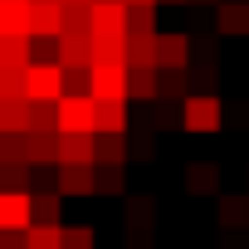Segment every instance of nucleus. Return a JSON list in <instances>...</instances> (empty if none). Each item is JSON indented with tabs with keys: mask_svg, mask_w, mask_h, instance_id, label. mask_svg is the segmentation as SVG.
<instances>
[{
	"mask_svg": "<svg viewBox=\"0 0 249 249\" xmlns=\"http://www.w3.org/2000/svg\"><path fill=\"white\" fill-rule=\"evenodd\" d=\"M161 5H191V0H161Z\"/></svg>",
	"mask_w": 249,
	"mask_h": 249,
	"instance_id": "31",
	"label": "nucleus"
},
{
	"mask_svg": "<svg viewBox=\"0 0 249 249\" xmlns=\"http://www.w3.org/2000/svg\"><path fill=\"white\" fill-rule=\"evenodd\" d=\"M93 39H127V0H93Z\"/></svg>",
	"mask_w": 249,
	"mask_h": 249,
	"instance_id": "6",
	"label": "nucleus"
},
{
	"mask_svg": "<svg viewBox=\"0 0 249 249\" xmlns=\"http://www.w3.org/2000/svg\"><path fill=\"white\" fill-rule=\"evenodd\" d=\"M127 64L132 69H152L157 64V35H127Z\"/></svg>",
	"mask_w": 249,
	"mask_h": 249,
	"instance_id": "23",
	"label": "nucleus"
},
{
	"mask_svg": "<svg viewBox=\"0 0 249 249\" xmlns=\"http://www.w3.org/2000/svg\"><path fill=\"white\" fill-rule=\"evenodd\" d=\"M30 35H64V0H30Z\"/></svg>",
	"mask_w": 249,
	"mask_h": 249,
	"instance_id": "9",
	"label": "nucleus"
},
{
	"mask_svg": "<svg viewBox=\"0 0 249 249\" xmlns=\"http://www.w3.org/2000/svg\"><path fill=\"white\" fill-rule=\"evenodd\" d=\"M215 220H220V230H249V191L244 196H220Z\"/></svg>",
	"mask_w": 249,
	"mask_h": 249,
	"instance_id": "14",
	"label": "nucleus"
},
{
	"mask_svg": "<svg viewBox=\"0 0 249 249\" xmlns=\"http://www.w3.org/2000/svg\"><path fill=\"white\" fill-rule=\"evenodd\" d=\"M59 196H98V161H59Z\"/></svg>",
	"mask_w": 249,
	"mask_h": 249,
	"instance_id": "5",
	"label": "nucleus"
},
{
	"mask_svg": "<svg viewBox=\"0 0 249 249\" xmlns=\"http://www.w3.org/2000/svg\"><path fill=\"white\" fill-rule=\"evenodd\" d=\"M215 25H220V35H244L249 39V0H220Z\"/></svg>",
	"mask_w": 249,
	"mask_h": 249,
	"instance_id": "11",
	"label": "nucleus"
},
{
	"mask_svg": "<svg viewBox=\"0 0 249 249\" xmlns=\"http://www.w3.org/2000/svg\"><path fill=\"white\" fill-rule=\"evenodd\" d=\"M88 73H93L88 93H93L98 103H103V98H132V88H127L132 64H117V59H93V64H88Z\"/></svg>",
	"mask_w": 249,
	"mask_h": 249,
	"instance_id": "2",
	"label": "nucleus"
},
{
	"mask_svg": "<svg viewBox=\"0 0 249 249\" xmlns=\"http://www.w3.org/2000/svg\"><path fill=\"white\" fill-rule=\"evenodd\" d=\"M0 244H5V230H0Z\"/></svg>",
	"mask_w": 249,
	"mask_h": 249,
	"instance_id": "34",
	"label": "nucleus"
},
{
	"mask_svg": "<svg viewBox=\"0 0 249 249\" xmlns=\"http://www.w3.org/2000/svg\"><path fill=\"white\" fill-rule=\"evenodd\" d=\"M132 152H137V157H152V152H157V142H152V132H147V137H137V147H132Z\"/></svg>",
	"mask_w": 249,
	"mask_h": 249,
	"instance_id": "29",
	"label": "nucleus"
},
{
	"mask_svg": "<svg viewBox=\"0 0 249 249\" xmlns=\"http://www.w3.org/2000/svg\"><path fill=\"white\" fill-rule=\"evenodd\" d=\"M30 0H0V35H30Z\"/></svg>",
	"mask_w": 249,
	"mask_h": 249,
	"instance_id": "16",
	"label": "nucleus"
},
{
	"mask_svg": "<svg viewBox=\"0 0 249 249\" xmlns=\"http://www.w3.org/2000/svg\"><path fill=\"white\" fill-rule=\"evenodd\" d=\"M98 239H93V230L88 225H69L64 230V249H93Z\"/></svg>",
	"mask_w": 249,
	"mask_h": 249,
	"instance_id": "28",
	"label": "nucleus"
},
{
	"mask_svg": "<svg viewBox=\"0 0 249 249\" xmlns=\"http://www.w3.org/2000/svg\"><path fill=\"white\" fill-rule=\"evenodd\" d=\"M132 147H127V132H98V161H127Z\"/></svg>",
	"mask_w": 249,
	"mask_h": 249,
	"instance_id": "25",
	"label": "nucleus"
},
{
	"mask_svg": "<svg viewBox=\"0 0 249 249\" xmlns=\"http://www.w3.org/2000/svg\"><path fill=\"white\" fill-rule=\"evenodd\" d=\"M20 234H25V249H64V225H30Z\"/></svg>",
	"mask_w": 249,
	"mask_h": 249,
	"instance_id": "24",
	"label": "nucleus"
},
{
	"mask_svg": "<svg viewBox=\"0 0 249 249\" xmlns=\"http://www.w3.org/2000/svg\"><path fill=\"white\" fill-rule=\"evenodd\" d=\"M0 166H30V137L25 132H0Z\"/></svg>",
	"mask_w": 249,
	"mask_h": 249,
	"instance_id": "21",
	"label": "nucleus"
},
{
	"mask_svg": "<svg viewBox=\"0 0 249 249\" xmlns=\"http://www.w3.org/2000/svg\"><path fill=\"white\" fill-rule=\"evenodd\" d=\"M127 35H157V5H127Z\"/></svg>",
	"mask_w": 249,
	"mask_h": 249,
	"instance_id": "27",
	"label": "nucleus"
},
{
	"mask_svg": "<svg viewBox=\"0 0 249 249\" xmlns=\"http://www.w3.org/2000/svg\"><path fill=\"white\" fill-rule=\"evenodd\" d=\"M220 122H225V107H220L215 93H191V98L181 103V127H186V132L205 137V132H220Z\"/></svg>",
	"mask_w": 249,
	"mask_h": 249,
	"instance_id": "1",
	"label": "nucleus"
},
{
	"mask_svg": "<svg viewBox=\"0 0 249 249\" xmlns=\"http://www.w3.org/2000/svg\"><path fill=\"white\" fill-rule=\"evenodd\" d=\"M30 225H59V196L54 191L30 196Z\"/></svg>",
	"mask_w": 249,
	"mask_h": 249,
	"instance_id": "26",
	"label": "nucleus"
},
{
	"mask_svg": "<svg viewBox=\"0 0 249 249\" xmlns=\"http://www.w3.org/2000/svg\"><path fill=\"white\" fill-rule=\"evenodd\" d=\"M127 88H132V98L157 103V98H161V69H157V64H152V69H132V73H127Z\"/></svg>",
	"mask_w": 249,
	"mask_h": 249,
	"instance_id": "18",
	"label": "nucleus"
},
{
	"mask_svg": "<svg viewBox=\"0 0 249 249\" xmlns=\"http://www.w3.org/2000/svg\"><path fill=\"white\" fill-rule=\"evenodd\" d=\"M30 166H59V127H30Z\"/></svg>",
	"mask_w": 249,
	"mask_h": 249,
	"instance_id": "10",
	"label": "nucleus"
},
{
	"mask_svg": "<svg viewBox=\"0 0 249 249\" xmlns=\"http://www.w3.org/2000/svg\"><path fill=\"white\" fill-rule=\"evenodd\" d=\"M152 220H157V200L152 196H132L127 200V234H132V244H142V234L152 230Z\"/></svg>",
	"mask_w": 249,
	"mask_h": 249,
	"instance_id": "15",
	"label": "nucleus"
},
{
	"mask_svg": "<svg viewBox=\"0 0 249 249\" xmlns=\"http://www.w3.org/2000/svg\"><path fill=\"white\" fill-rule=\"evenodd\" d=\"M59 132H98V98L93 93L59 98Z\"/></svg>",
	"mask_w": 249,
	"mask_h": 249,
	"instance_id": "4",
	"label": "nucleus"
},
{
	"mask_svg": "<svg viewBox=\"0 0 249 249\" xmlns=\"http://www.w3.org/2000/svg\"><path fill=\"white\" fill-rule=\"evenodd\" d=\"M64 5H93V0H64Z\"/></svg>",
	"mask_w": 249,
	"mask_h": 249,
	"instance_id": "33",
	"label": "nucleus"
},
{
	"mask_svg": "<svg viewBox=\"0 0 249 249\" xmlns=\"http://www.w3.org/2000/svg\"><path fill=\"white\" fill-rule=\"evenodd\" d=\"M69 88H64V64H30L25 69V98L30 103H59Z\"/></svg>",
	"mask_w": 249,
	"mask_h": 249,
	"instance_id": "3",
	"label": "nucleus"
},
{
	"mask_svg": "<svg viewBox=\"0 0 249 249\" xmlns=\"http://www.w3.org/2000/svg\"><path fill=\"white\" fill-rule=\"evenodd\" d=\"M127 191V161H98V196H122Z\"/></svg>",
	"mask_w": 249,
	"mask_h": 249,
	"instance_id": "22",
	"label": "nucleus"
},
{
	"mask_svg": "<svg viewBox=\"0 0 249 249\" xmlns=\"http://www.w3.org/2000/svg\"><path fill=\"white\" fill-rule=\"evenodd\" d=\"M93 49H98L93 30H64L59 35V64L64 69H88L93 64Z\"/></svg>",
	"mask_w": 249,
	"mask_h": 249,
	"instance_id": "8",
	"label": "nucleus"
},
{
	"mask_svg": "<svg viewBox=\"0 0 249 249\" xmlns=\"http://www.w3.org/2000/svg\"><path fill=\"white\" fill-rule=\"evenodd\" d=\"M127 98H103L98 103V132H127Z\"/></svg>",
	"mask_w": 249,
	"mask_h": 249,
	"instance_id": "17",
	"label": "nucleus"
},
{
	"mask_svg": "<svg viewBox=\"0 0 249 249\" xmlns=\"http://www.w3.org/2000/svg\"><path fill=\"white\" fill-rule=\"evenodd\" d=\"M191 64V39L186 35H157V69H186Z\"/></svg>",
	"mask_w": 249,
	"mask_h": 249,
	"instance_id": "13",
	"label": "nucleus"
},
{
	"mask_svg": "<svg viewBox=\"0 0 249 249\" xmlns=\"http://www.w3.org/2000/svg\"><path fill=\"white\" fill-rule=\"evenodd\" d=\"M0 230L5 234L30 230V196H25V186H0Z\"/></svg>",
	"mask_w": 249,
	"mask_h": 249,
	"instance_id": "7",
	"label": "nucleus"
},
{
	"mask_svg": "<svg viewBox=\"0 0 249 249\" xmlns=\"http://www.w3.org/2000/svg\"><path fill=\"white\" fill-rule=\"evenodd\" d=\"M0 132H30V98L25 93L0 98Z\"/></svg>",
	"mask_w": 249,
	"mask_h": 249,
	"instance_id": "12",
	"label": "nucleus"
},
{
	"mask_svg": "<svg viewBox=\"0 0 249 249\" xmlns=\"http://www.w3.org/2000/svg\"><path fill=\"white\" fill-rule=\"evenodd\" d=\"M215 186H220V166H210V161L186 166V191L191 196H215Z\"/></svg>",
	"mask_w": 249,
	"mask_h": 249,
	"instance_id": "20",
	"label": "nucleus"
},
{
	"mask_svg": "<svg viewBox=\"0 0 249 249\" xmlns=\"http://www.w3.org/2000/svg\"><path fill=\"white\" fill-rule=\"evenodd\" d=\"M127 5H161V0H127Z\"/></svg>",
	"mask_w": 249,
	"mask_h": 249,
	"instance_id": "30",
	"label": "nucleus"
},
{
	"mask_svg": "<svg viewBox=\"0 0 249 249\" xmlns=\"http://www.w3.org/2000/svg\"><path fill=\"white\" fill-rule=\"evenodd\" d=\"M0 69H30V35H0Z\"/></svg>",
	"mask_w": 249,
	"mask_h": 249,
	"instance_id": "19",
	"label": "nucleus"
},
{
	"mask_svg": "<svg viewBox=\"0 0 249 249\" xmlns=\"http://www.w3.org/2000/svg\"><path fill=\"white\" fill-rule=\"evenodd\" d=\"M191 5H220V0H191Z\"/></svg>",
	"mask_w": 249,
	"mask_h": 249,
	"instance_id": "32",
	"label": "nucleus"
}]
</instances>
